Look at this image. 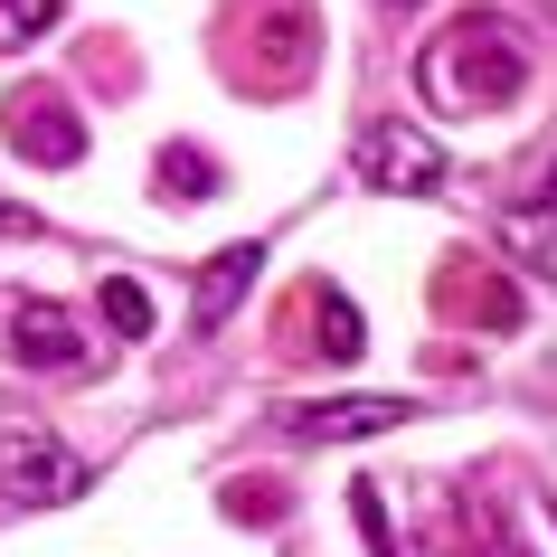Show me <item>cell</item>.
Instances as JSON below:
<instances>
[{
  "instance_id": "12",
  "label": "cell",
  "mask_w": 557,
  "mask_h": 557,
  "mask_svg": "<svg viewBox=\"0 0 557 557\" xmlns=\"http://www.w3.org/2000/svg\"><path fill=\"white\" fill-rule=\"evenodd\" d=\"M161 199H218V161L199 143H171L161 151Z\"/></svg>"
},
{
  "instance_id": "14",
  "label": "cell",
  "mask_w": 557,
  "mask_h": 557,
  "mask_svg": "<svg viewBox=\"0 0 557 557\" xmlns=\"http://www.w3.org/2000/svg\"><path fill=\"white\" fill-rule=\"evenodd\" d=\"M58 29V0H0V48H29Z\"/></svg>"
},
{
  "instance_id": "7",
  "label": "cell",
  "mask_w": 557,
  "mask_h": 557,
  "mask_svg": "<svg viewBox=\"0 0 557 557\" xmlns=\"http://www.w3.org/2000/svg\"><path fill=\"white\" fill-rule=\"evenodd\" d=\"M256 274H264V246H256V236H246V246H218V256L199 264V284H189V331H227Z\"/></svg>"
},
{
  "instance_id": "11",
  "label": "cell",
  "mask_w": 557,
  "mask_h": 557,
  "mask_svg": "<svg viewBox=\"0 0 557 557\" xmlns=\"http://www.w3.org/2000/svg\"><path fill=\"white\" fill-rule=\"evenodd\" d=\"M500 246H510L520 274L557 284V208H510V218H500Z\"/></svg>"
},
{
  "instance_id": "8",
  "label": "cell",
  "mask_w": 557,
  "mask_h": 557,
  "mask_svg": "<svg viewBox=\"0 0 557 557\" xmlns=\"http://www.w3.org/2000/svg\"><path fill=\"white\" fill-rule=\"evenodd\" d=\"M284 312H294V322H312L302 341H322V359H341V369L369 350V331H359L350 294H341V284H322V274H312V284H294V302H284Z\"/></svg>"
},
{
  "instance_id": "10",
  "label": "cell",
  "mask_w": 557,
  "mask_h": 557,
  "mask_svg": "<svg viewBox=\"0 0 557 557\" xmlns=\"http://www.w3.org/2000/svg\"><path fill=\"white\" fill-rule=\"evenodd\" d=\"M444 302H454V312H482V331H520V284H500V274L454 264V274H444Z\"/></svg>"
},
{
  "instance_id": "15",
  "label": "cell",
  "mask_w": 557,
  "mask_h": 557,
  "mask_svg": "<svg viewBox=\"0 0 557 557\" xmlns=\"http://www.w3.org/2000/svg\"><path fill=\"white\" fill-rule=\"evenodd\" d=\"M10 236H38V218H29V208H0V246H10Z\"/></svg>"
},
{
  "instance_id": "1",
  "label": "cell",
  "mask_w": 557,
  "mask_h": 557,
  "mask_svg": "<svg viewBox=\"0 0 557 557\" xmlns=\"http://www.w3.org/2000/svg\"><path fill=\"white\" fill-rule=\"evenodd\" d=\"M416 95H425L435 114H500V104L529 95V38L510 29L500 10H463V20H444V29L425 38Z\"/></svg>"
},
{
  "instance_id": "6",
  "label": "cell",
  "mask_w": 557,
  "mask_h": 557,
  "mask_svg": "<svg viewBox=\"0 0 557 557\" xmlns=\"http://www.w3.org/2000/svg\"><path fill=\"white\" fill-rule=\"evenodd\" d=\"M416 397H322V407H284V435L302 444H359V435H387L407 425Z\"/></svg>"
},
{
  "instance_id": "17",
  "label": "cell",
  "mask_w": 557,
  "mask_h": 557,
  "mask_svg": "<svg viewBox=\"0 0 557 557\" xmlns=\"http://www.w3.org/2000/svg\"><path fill=\"white\" fill-rule=\"evenodd\" d=\"M387 10H416V0H387Z\"/></svg>"
},
{
  "instance_id": "4",
  "label": "cell",
  "mask_w": 557,
  "mask_h": 557,
  "mask_svg": "<svg viewBox=\"0 0 557 557\" xmlns=\"http://www.w3.org/2000/svg\"><path fill=\"white\" fill-rule=\"evenodd\" d=\"M350 161H359L369 189H397V199H435L444 189V151H435V133H416V123H359Z\"/></svg>"
},
{
  "instance_id": "16",
  "label": "cell",
  "mask_w": 557,
  "mask_h": 557,
  "mask_svg": "<svg viewBox=\"0 0 557 557\" xmlns=\"http://www.w3.org/2000/svg\"><path fill=\"white\" fill-rule=\"evenodd\" d=\"M548 199H557V161H548Z\"/></svg>"
},
{
  "instance_id": "9",
  "label": "cell",
  "mask_w": 557,
  "mask_h": 557,
  "mask_svg": "<svg viewBox=\"0 0 557 557\" xmlns=\"http://www.w3.org/2000/svg\"><path fill=\"white\" fill-rule=\"evenodd\" d=\"M10 350L29 359V369H66V359L86 350V331L66 322L58 302H10Z\"/></svg>"
},
{
  "instance_id": "2",
  "label": "cell",
  "mask_w": 557,
  "mask_h": 557,
  "mask_svg": "<svg viewBox=\"0 0 557 557\" xmlns=\"http://www.w3.org/2000/svg\"><path fill=\"white\" fill-rule=\"evenodd\" d=\"M86 454H66L48 425L29 416H0V500L10 510H58V500H86Z\"/></svg>"
},
{
  "instance_id": "3",
  "label": "cell",
  "mask_w": 557,
  "mask_h": 557,
  "mask_svg": "<svg viewBox=\"0 0 557 557\" xmlns=\"http://www.w3.org/2000/svg\"><path fill=\"white\" fill-rule=\"evenodd\" d=\"M236 20H246L236 66H246V86H256V95H294L302 76H312V58H322V20H312L302 0H264V10H236Z\"/></svg>"
},
{
  "instance_id": "13",
  "label": "cell",
  "mask_w": 557,
  "mask_h": 557,
  "mask_svg": "<svg viewBox=\"0 0 557 557\" xmlns=\"http://www.w3.org/2000/svg\"><path fill=\"white\" fill-rule=\"evenodd\" d=\"M95 302H104V322H114L123 341H143V331H151V294L133 284V274H104V294H95Z\"/></svg>"
},
{
  "instance_id": "5",
  "label": "cell",
  "mask_w": 557,
  "mask_h": 557,
  "mask_svg": "<svg viewBox=\"0 0 557 557\" xmlns=\"http://www.w3.org/2000/svg\"><path fill=\"white\" fill-rule=\"evenodd\" d=\"M0 123H10V151H20L29 171H76V151H86V114H76L58 86H20L0 104Z\"/></svg>"
}]
</instances>
